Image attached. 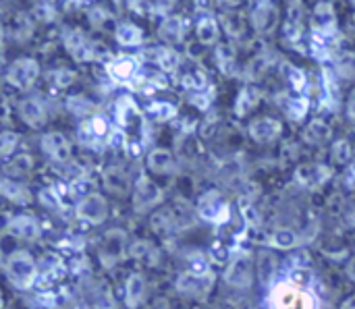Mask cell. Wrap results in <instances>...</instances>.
I'll use <instances>...</instances> for the list:
<instances>
[{
	"mask_svg": "<svg viewBox=\"0 0 355 309\" xmlns=\"http://www.w3.org/2000/svg\"><path fill=\"white\" fill-rule=\"evenodd\" d=\"M347 220H349V224H352V227H355V206L349 210V212H347Z\"/></svg>",
	"mask_w": 355,
	"mask_h": 309,
	"instance_id": "cell-56",
	"label": "cell"
},
{
	"mask_svg": "<svg viewBox=\"0 0 355 309\" xmlns=\"http://www.w3.org/2000/svg\"><path fill=\"white\" fill-rule=\"evenodd\" d=\"M283 133V125L277 118L262 116L250 125V137L258 143H270Z\"/></svg>",
	"mask_w": 355,
	"mask_h": 309,
	"instance_id": "cell-16",
	"label": "cell"
},
{
	"mask_svg": "<svg viewBox=\"0 0 355 309\" xmlns=\"http://www.w3.org/2000/svg\"><path fill=\"white\" fill-rule=\"evenodd\" d=\"M150 222H152V231H154L158 237H166V235H171L173 224H175V220H173L171 212H166V210H158V212H154V214H152V218H150Z\"/></svg>",
	"mask_w": 355,
	"mask_h": 309,
	"instance_id": "cell-37",
	"label": "cell"
},
{
	"mask_svg": "<svg viewBox=\"0 0 355 309\" xmlns=\"http://www.w3.org/2000/svg\"><path fill=\"white\" fill-rule=\"evenodd\" d=\"M198 212H200V216H202L204 220H218V212H227V208H225V204L218 200L216 191H210V193H206V195L202 197Z\"/></svg>",
	"mask_w": 355,
	"mask_h": 309,
	"instance_id": "cell-32",
	"label": "cell"
},
{
	"mask_svg": "<svg viewBox=\"0 0 355 309\" xmlns=\"http://www.w3.org/2000/svg\"><path fill=\"white\" fill-rule=\"evenodd\" d=\"M102 185L112 195L123 197V195H127L131 191V177L121 166H108L102 173Z\"/></svg>",
	"mask_w": 355,
	"mask_h": 309,
	"instance_id": "cell-15",
	"label": "cell"
},
{
	"mask_svg": "<svg viewBox=\"0 0 355 309\" xmlns=\"http://www.w3.org/2000/svg\"><path fill=\"white\" fill-rule=\"evenodd\" d=\"M225 281L229 287L245 291L254 283V258L250 251H237L225 270Z\"/></svg>",
	"mask_w": 355,
	"mask_h": 309,
	"instance_id": "cell-4",
	"label": "cell"
},
{
	"mask_svg": "<svg viewBox=\"0 0 355 309\" xmlns=\"http://www.w3.org/2000/svg\"><path fill=\"white\" fill-rule=\"evenodd\" d=\"M352 154H354V150H352V145H349L347 139H339V141L333 143V158H335L339 164H349Z\"/></svg>",
	"mask_w": 355,
	"mask_h": 309,
	"instance_id": "cell-46",
	"label": "cell"
},
{
	"mask_svg": "<svg viewBox=\"0 0 355 309\" xmlns=\"http://www.w3.org/2000/svg\"><path fill=\"white\" fill-rule=\"evenodd\" d=\"M77 216L79 220L87 222L89 227H98L106 220L108 216V204H106V197L100 195V193H92L87 197H83L79 204H77Z\"/></svg>",
	"mask_w": 355,
	"mask_h": 309,
	"instance_id": "cell-8",
	"label": "cell"
},
{
	"mask_svg": "<svg viewBox=\"0 0 355 309\" xmlns=\"http://www.w3.org/2000/svg\"><path fill=\"white\" fill-rule=\"evenodd\" d=\"M270 245L277 247V249H293L302 243L300 235L291 229H277L272 235H270Z\"/></svg>",
	"mask_w": 355,
	"mask_h": 309,
	"instance_id": "cell-35",
	"label": "cell"
},
{
	"mask_svg": "<svg viewBox=\"0 0 355 309\" xmlns=\"http://www.w3.org/2000/svg\"><path fill=\"white\" fill-rule=\"evenodd\" d=\"M333 137V129L327 121L322 118H314L310 125H306L304 129V141L310 145H322Z\"/></svg>",
	"mask_w": 355,
	"mask_h": 309,
	"instance_id": "cell-25",
	"label": "cell"
},
{
	"mask_svg": "<svg viewBox=\"0 0 355 309\" xmlns=\"http://www.w3.org/2000/svg\"><path fill=\"white\" fill-rule=\"evenodd\" d=\"M210 276L206 274H198V272H185L179 276L177 281V291L181 295H189V297H200L206 295L210 289Z\"/></svg>",
	"mask_w": 355,
	"mask_h": 309,
	"instance_id": "cell-17",
	"label": "cell"
},
{
	"mask_svg": "<svg viewBox=\"0 0 355 309\" xmlns=\"http://www.w3.org/2000/svg\"><path fill=\"white\" fill-rule=\"evenodd\" d=\"M156 60H158V64H160V69L164 73H177L181 69V54L175 52L168 46H164V48H160L156 52Z\"/></svg>",
	"mask_w": 355,
	"mask_h": 309,
	"instance_id": "cell-36",
	"label": "cell"
},
{
	"mask_svg": "<svg viewBox=\"0 0 355 309\" xmlns=\"http://www.w3.org/2000/svg\"><path fill=\"white\" fill-rule=\"evenodd\" d=\"M71 193H79V195H81V200H83V197H87V195L96 193V191H94V183H92L87 177H81V179H77V181L71 185Z\"/></svg>",
	"mask_w": 355,
	"mask_h": 309,
	"instance_id": "cell-47",
	"label": "cell"
},
{
	"mask_svg": "<svg viewBox=\"0 0 355 309\" xmlns=\"http://www.w3.org/2000/svg\"><path fill=\"white\" fill-rule=\"evenodd\" d=\"M146 164L152 173L156 175H166L171 170H175V156L171 150L166 148H154L148 158H146Z\"/></svg>",
	"mask_w": 355,
	"mask_h": 309,
	"instance_id": "cell-21",
	"label": "cell"
},
{
	"mask_svg": "<svg viewBox=\"0 0 355 309\" xmlns=\"http://www.w3.org/2000/svg\"><path fill=\"white\" fill-rule=\"evenodd\" d=\"M33 15H35L40 21H50V19H54V17H56V10H54V6H52V4L42 2V4H35Z\"/></svg>",
	"mask_w": 355,
	"mask_h": 309,
	"instance_id": "cell-49",
	"label": "cell"
},
{
	"mask_svg": "<svg viewBox=\"0 0 355 309\" xmlns=\"http://www.w3.org/2000/svg\"><path fill=\"white\" fill-rule=\"evenodd\" d=\"M108 145L114 148V150H123L127 145V135L123 129H114L110 135H108Z\"/></svg>",
	"mask_w": 355,
	"mask_h": 309,
	"instance_id": "cell-50",
	"label": "cell"
},
{
	"mask_svg": "<svg viewBox=\"0 0 355 309\" xmlns=\"http://www.w3.org/2000/svg\"><path fill=\"white\" fill-rule=\"evenodd\" d=\"M19 116H21V121L27 127L40 129L46 123V118H48V110H46V104L40 98L29 96V98L21 100V104H19Z\"/></svg>",
	"mask_w": 355,
	"mask_h": 309,
	"instance_id": "cell-14",
	"label": "cell"
},
{
	"mask_svg": "<svg viewBox=\"0 0 355 309\" xmlns=\"http://www.w3.org/2000/svg\"><path fill=\"white\" fill-rule=\"evenodd\" d=\"M33 170V158L29 154H19L10 162L4 164V175L10 177H27Z\"/></svg>",
	"mask_w": 355,
	"mask_h": 309,
	"instance_id": "cell-33",
	"label": "cell"
},
{
	"mask_svg": "<svg viewBox=\"0 0 355 309\" xmlns=\"http://www.w3.org/2000/svg\"><path fill=\"white\" fill-rule=\"evenodd\" d=\"M341 309H355V295H352L349 299H345V301L341 303Z\"/></svg>",
	"mask_w": 355,
	"mask_h": 309,
	"instance_id": "cell-54",
	"label": "cell"
},
{
	"mask_svg": "<svg viewBox=\"0 0 355 309\" xmlns=\"http://www.w3.org/2000/svg\"><path fill=\"white\" fill-rule=\"evenodd\" d=\"M272 62H275V58L268 52L256 54L254 58H250V62L245 67V79L248 81H260L270 71Z\"/></svg>",
	"mask_w": 355,
	"mask_h": 309,
	"instance_id": "cell-29",
	"label": "cell"
},
{
	"mask_svg": "<svg viewBox=\"0 0 355 309\" xmlns=\"http://www.w3.org/2000/svg\"><path fill=\"white\" fill-rule=\"evenodd\" d=\"M256 270H258V279L262 285H270L277 276V270H279V262H277V256L272 251H266L262 249L258 256H256Z\"/></svg>",
	"mask_w": 355,
	"mask_h": 309,
	"instance_id": "cell-24",
	"label": "cell"
},
{
	"mask_svg": "<svg viewBox=\"0 0 355 309\" xmlns=\"http://www.w3.org/2000/svg\"><path fill=\"white\" fill-rule=\"evenodd\" d=\"M0 189H2V195H4L8 202H12V204L25 206V204H29V202H31V193H29L23 185H19L17 181L8 179V177H4V179H2Z\"/></svg>",
	"mask_w": 355,
	"mask_h": 309,
	"instance_id": "cell-30",
	"label": "cell"
},
{
	"mask_svg": "<svg viewBox=\"0 0 355 309\" xmlns=\"http://www.w3.org/2000/svg\"><path fill=\"white\" fill-rule=\"evenodd\" d=\"M308 106H310V102H308V98H306V96H295V98L287 104V112L291 114V118L300 121V118H304V116H306Z\"/></svg>",
	"mask_w": 355,
	"mask_h": 309,
	"instance_id": "cell-45",
	"label": "cell"
},
{
	"mask_svg": "<svg viewBox=\"0 0 355 309\" xmlns=\"http://www.w3.org/2000/svg\"><path fill=\"white\" fill-rule=\"evenodd\" d=\"M129 256H131L133 260L144 262V264H150V266H154V264L158 262V251L154 249L152 243H148V241H144V239L135 241V243L129 247Z\"/></svg>",
	"mask_w": 355,
	"mask_h": 309,
	"instance_id": "cell-34",
	"label": "cell"
},
{
	"mask_svg": "<svg viewBox=\"0 0 355 309\" xmlns=\"http://www.w3.org/2000/svg\"><path fill=\"white\" fill-rule=\"evenodd\" d=\"M162 202V191L160 187L150 181L148 177H139V181L133 187V210L137 214L150 212L152 208H156Z\"/></svg>",
	"mask_w": 355,
	"mask_h": 309,
	"instance_id": "cell-7",
	"label": "cell"
},
{
	"mask_svg": "<svg viewBox=\"0 0 355 309\" xmlns=\"http://www.w3.org/2000/svg\"><path fill=\"white\" fill-rule=\"evenodd\" d=\"M6 33H10L15 42H25L33 33V21L25 12H15L10 25H6Z\"/></svg>",
	"mask_w": 355,
	"mask_h": 309,
	"instance_id": "cell-28",
	"label": "cell"
},
{
	"mask_svg": "<svg viewBox=\"0 0 355 309\" xmlns=\"http://www.w3.org/2000/svg\"><path fill=\"white\" fill-rule=\"evenodd\" d=\"M79 135H81V139H83L85 143H92V141H100L102 137H106V135H110V133H108L106 121H104L102 116H94L92 121H87V123L81 125Z\"/></svg>",
	"mask_w": 355,
	"mask_h": 309,
	"instance_id": "cell-31",
	"label": "cell"
},
{
	"mask_svg": "<svg viewBox=\"0 0 355 309\" xmlns=\"http://www.w3.org/2000/svg\"><path fill=\"white\" fill-rule=\"evenodd\" d=\"M283 75H285V81L295 89V91H302L306 87V75L302 69L293 67L291 62H285L283 64Z\"/></svg>",
	"mask_w": 355,
	"mask_h": 309,
	"instance_id": "cell-41",
	"label": "cell"
},
{
	"mask_svg": "<svg viewBox=\"0 0 355 309\" xmlns=\"http://www.w3.org/2000/svg\"><path fill=\"white\" fill-rule=\"evenodd\" d=\"M17 145H19V135L15 131H8V129L2 131V135H0V156L4 160H8L12 156Z\"/></svg>",
	"mask_w": 355,
	"mask_h": 309,
	"instance_id": "cell-42",
	"label": "cell"
},
{
	"mask_svg": "<svg viewBox=\"0 0 355 309\" xmlns=\"http://www.w3.org/2000/svg\"><path fill=\"white\" fill-rule=\"evenodd\" d=\"M220 23L225 25V31H227L231 37H241L243 31H245V19H243V15L237 12V10L227 12V15L220 19Z\"/></svg>",
	"mask_w": 355,
	"mask_h": 309,
	"instance_id": "cell-38",
	"label": "cell"
},
{
	"mask_svg": "<svg viewBox=\"0 0 355 309\" xmlns=\"http://www.w3.org/2000/svg\"><path fill=\"white\" fill-rule=\"evenodd\" d=\"M258 100H260V94H258V89L245 87V89L239 94V98H237V104H235V108H237V116H243V114H248L250 110H254V106L258 104Z\"/></svg>",
	"mask_w": 355,
	"mask_h": 309,
	"instance_id": "cell-39",
	"label": "cell"
},
{
	"mask_svg": "<svg viewBox=\"0 0 355 309\" xmlns=\"http://www.w3.org/2000/svg\"><path fill=\"white\" fill-rule=\"evenodd\" d=\"M183 85L189 87V89H196V91H202L204 85H206V73L202 69H193L189 73L183 75Z\"/></svg>",
	"mask_w": 355,
	"mask_h": 309,
	"instance_id": "cell-44",
	"label": "cell"
},
{
	"mask_svg": "<svg viewBox=\"0 0 355 309\" xmlns=\"http://www.w3.org/2000/svg\"><path fill=\"white\" fill-rule=\"evenodd\" d=\"M185 31H187L185 19L179 17V15H171V17L162 19L160 27H158V37L164 44H181L183 37H185Z\"/></svg>",
	"mask_w": 355,
	"mask_h": 309,
	"instance_id": "cell-18",
	"label": "cell"
},
{
	"mask_svg": "<svg viewBox=\"0 0 355 309\" xmlns=\"http://www.w3.org/2000/svg\"><path fill=\"white\" fill-rule=\"evenodd\" d=\"M114 114H116V121H119V125H121L123 129H127V127H133V121H137V123H144V118H141V112L137 110L135 102H133L131 98H127V96L119 98Z\"/></svg>",
	"mask_w": 355,
	"mask_h": 309,
	"instance_id": "cell-26",
	"label": "cell"
},
{
	"mask_svg": "<svg viewBox=\"0 0 355 309\" xmlns=\"http://www.w3.org/2000/svg\"><path fill=\"white\" fill-rule=\"evenodd\" d=\"M108 71H110L112 79H116L119 83H127V81H131V79L137 75V71H139V60H137V56H127V54H123V56H116V58L108 64Z\"/></svg>",
	"mask_w": 355,
	"mask_h": 309,
	"instance_id": "cell-20",
	"label": "cell"
},
{
	"mask_svg": "<svg viewBox=\"0 0 355 309\" xmlns=\"http://www.w3.org/2000/svg\"><path fill=\"white\" fill-rule=\"evenodd\" d=\"M40 197H42V202H44V204H50L52 208H58V206H60V200L56 197V193H54L52 189H44Z\"/></svg>",
	"mask_w": 355,
	"mask_h": 309,
	"instance_id": "cell-52",
	"label": "cell"
},
{
	"mask_svg": "<svg viewBox=\"0 0 355 309\" xmlns=\"http://www.w3.org/2000/svg\"><path fill=\"white\" fill-rule=\"evenodd\" d=\"M42 152L58 164H69L73 158L71 152V143L69 139L60 133V131H50L42 137Z\"/></svg>",
	"mask_w": 355,
	"mask_h": 309,
	"instance_id": "cell-10",
	"label": "cell"
},
{
	"mask_svg": "<svg viewBox=\"0 0 355 309\" xmlns=\"http://www.w3.org/2000/svg\"><path fill=\"white\" fill-rule=\"evenodd\" d=\"M312 29L318 35H333L337 31V12L331 2H318L312 10Z\"/></svg>",
	"mask_w": 355,
	"mask_h": 309,
	"instance_id": "cell-12",
	"label": "cell"
},
{
	"mask_svg": "<svg viewBox=\"0 0 355 309\" xmlns=\"http://www.w3.org/2000/svg\"><path fill=\"white\" fill-rule=\"evenodd\" d=\"M6 235H10L12 239L17 241H27V243H33L40 239L42 235V227L35 218L31 216H15L12 220L6 222Z\"/></svg>",
	"mask_w": 355,
	"mask_h": 309,
	"instance_id": "cell-11",
	"label": "cell"
},
{
	"mask_svg": "<svg viewBox=\"0 0 355 309\" xmlns=\"http://www.w3.org/2000/svg\"><path fill=\"white\" fill-rule=\"evenodd\" d=\"M62 42L67 52L71 54V58H75L77 62H87L94 60V44L83 31L79 29H64L62 31Z\"/></svg>",
	"mask_w": 355,
	"mask_h": 309,
	"instance_id": "cell-9",
	"label": "cell"
},
{
	"mask_svg": "<svg viewBox=\"0 0 355 309\" xmlns=\"http://www.w3.org/2000/svg\"><path fill=\"white\" fill-rule=\"evenodd\" d=\"M52 81H56L60 87H67L75 81V73L73 71H67V69H60L56 73H52Z\"/></svg>",
	"mask_w": 355,
	"mask_h": 309,
	"instance_id": "cell-51",
	"label": "cell"
},
{
	"mask_svg": "<svg viewBox=\"0 0 355 309\" xmlns=\"http://www.w3.org/2000/svg\"><path fill=\"white\" fill-rule=\"evenodd\" d=\"M108 19H110V15H108L102 6H94V8L89 10V23H92V27H96V29L104 27Z\"/></svg>",
	"mask_w": 355,
	"mask_h": 309,
	"instance_id": "cell-48",
	"label": "cell"
},
{
	"mask_svg": "<svg viewBox=\"0 0 355 309\" xmlns=\"http://www.w3.org/2000/svg\"><path fill=\"white\" fill-rule=\"evenodd\" d=\"M349 114L355 118V91L352 94V98H349Z\"/></svg>",
	"mask_w": 355,
	"mask_h": 309,
	"instance_id": "cell-55",
	"label": "cell"
},
{
	"mask_svg": "<svg viewBox=\"0 0 355 309\" xmlns=\"http://www.w3.org/2000/svg\"><path fill=\"white\" fill-rule=\"evenodd\" d=\"M347 276H349V281L355 283V256L349 260V266H347Z\"/></svg>",
	"mask_w": 355,
	"mask_h": 309,
	"instance_id": "cell-53",
	"label": "cell"
},
{
	"mask_svg": "<svg viewBox=\"0 0 355 309\" xmlns=\"http://www.w3.org/2000/svg\"><path fill=\"white\" fill-rule=\"evenodd\" d=\"M150 114H152L156 121L164 123V121H171V118L177 114V108H175L171 102H154V104L150 106Z\"/></svg>",
	"mask_w": 355,
	"mask_h": 309,
	"instance_id": "cell-43",
	"label": "cell"
},
{
	"mask_svg": "<svg viewBox=\"0 0 355 309\" xmlns=\"http://www.w3.org/2000/svg\"><path fill=\"white\" fill-rule=\"evenodd\" d=\"M329 177H331V170L318 162H308V164H302L295 168V181L306 189L322 187L329 181Z\"/></svg>",
	"mask_w": 355,
	"mask_h": 309,
	"instance_id": "cell-13",
	"label": "cell"
},
{
	"mask_svg": "<svg viewBox=\"0 0 355 309\" xmlns=\"http://www.w3.org/2000/svg\"><path fill=\"white\" fill-rule=\"evenodd\" d=\"M148 283L141 274H131L125 285V303L129 309H137L139 303L146 299Z\"/></svg>",
	"mask_w": 355,
	"mask_h": 309,
	"instance_id": "cell-22",
	"label": "cell"
},
{
	"mask_svg": "<svg viewBox=\"0 0 355 309\" xmlns=\"http://www.w3.org/2000/svg\"><path fill=\"white\" fill-rule=\"evenodd\" d=\"M4 274L10 281L12 287L27 291L35 285L37 281V264L33 262V258L27 251H15L4 260Z\"/></svg>",
	"mask_w": 355,
	"mask_h": 309,
	"instance_id": "cell-2",
	"label": "cell"
},
{
	"mask_svg": "<svg viewBox=\"0 0 355 309\" xmlns=\"http://www.w3.org/2000/svg\"><path fill=\"white\" fill-rule=\"evenodd\" d=\"M196 33H198V42L202 46H212L218 42L220 37V27L218 21L212 15H202L196 23Z\"/></svg>",
	"mask_w": 355,
	"mask_h": 309,
	"instance_id": "cell-23",
	"label": "cell"
},
{
	"mask_svg": "<svg viewBox=\"0 0 355 309\" xmlns=\"http://www.w3.org/2000/svg\"><path fill=\"white\" fill-rule=\"evenodd\" d=\"M216 62H218V69L229 75L235 64V48L231 44H218L216 46Z\"/></svg>",
	"mask_w": 355,
	"mask_h": 309,
	"instance_id": "cell-40",
	"label": "cell"
},
{
	"mask_svg": "<svg viewBox=\"0 0 355 309\" xmlns=\"http://www.w3.org/2000/svg\"><path fill=\"white\" fill-rule=\"evenodd\" d=\"M37 77H40V64L33 58H25V56L17 58L6 69V81L19 91H29L37 81Z\"/></svg>",
	"mask_w": 355,
	"mask_h": 309,
	"instance_id": "cell-5",
	"label": "cell"
},
{
	"mask_svg": "<svg viewBox=\"0 0 355 309\" xmlns=\"http://www.w3.org/2000/svg\"><path fill=\"white\" fill-rule=\"evenodd\" d=\"M268 306L270 309H316V299L306 287L285 281L270 291Z\"/></svg>",
	"mask_w": 355,
	"mask_h": 309,
	"instance_id": "cell-1",
	"label": "cell"
},
{
	"mask_svg": "<svg viewBox=\"0 0 355 309\" xmlns=\"http://www.w3.org/2000/svg\"><path fill=\"white\" fill-rule=\"evenodd\" d=\"M127 251V233L123 229H110L102 235L98 256L104 268H112L119 262H123Z\"/></svg>",
	"mask_w": 355,
	"mask_h": 309,
	"instance_id": "cell-3",
	"label": "cell"
},
{
	"mask_svg": "<svg viewBox=\"0 0 355 309\" xmlns=\"http://www.w3.org/2000/svg\"><path fill=\"white\" fill-rule=\"evenodd\" d=\"M114 37L125 48H135L144 44V31L133 23H119L114 27Z\"/></svg>",
	"mask_w": 355,
	"mask_h": 309,
	"instance_id": "cell-27",
	"label": "cell"
},
{
	"mask_svg": "<svg viewBox=\"0 0 355 309\" xmlns=\"http://www.w3.org/2000/svg\"><path fill=\"white\" fill-rule=\"evenodd\" d=\"M283 31H285V37L293 44L302 37V31H304V4L302 2H289Z\"/></svg>",
	"mask_w": 355,
	"mask_h": 309,
	"instance_id": "cell-19",
	"label": "cell"
},
{
	"mask_svg": "<svg viewBox=\"0 0 355 309\" xmlns=\"http://www.w3.org/2000/svg\"><path fill=\"white\" fill-rule=\"evenodd\" d=\"M250 19H252V27H254L256 33H260V35H270V33L279 27L281 12H279V8H277L275 2L262 0V2H256V4H254Z\"/></svg>",
	"mask_w": 355,
	"mask_h": 309,
	"instance_id": "cell-6",
	"label": "cell"
}]
</instances>
